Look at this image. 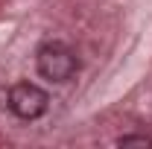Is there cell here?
Listing matches in <instances>:
<instances>
[{
	"label": "cell",
	"mask_w": 152,
	"mask_h": 149,
	"mask_svg": "<svg viewBox=\"0 0 152 149\" xmlns=\"http://www.w3.org/2000/svg\"><path fill=\"white\" fill-rule=\"evenodd\" d=\"M38 73L50 82H67L79 70V58L64 41H47L38 47Z\"/></svg>",
	"instance_id": "obj_1"
},
{
	"label": "cell",
	"mask_w": 152,
	"mask_h": 149,
	"mask_svg": "<svg viewBox=\"0 0 152 149\" xmlns=\"http://www.w3.org/2000/svg\"><path fill=\"white\" fill-rule=\"evenodd\" d=\"M9 111L20 117V120H38L41 114L47 111V105H50V96L44 88H38L32 82H18V85H12L9 88Z\"/></svg>",
	"instance_id": "obj_2"
},
{
	"label": "cell",
	"mask_w": 152,
	"mask_h": 149,
	"mask_svg": "<svg viewBox=\"0 0 152 149\" xmlns=\"http://www.w3.org/2000/svg\"><path fill=\"white\" fill-rule=\"evenodd\" d=\"M117 143L123 149H129V146H143L146 149V146H152V137H146V134H126V137H120Z\"/></svg>",
	"instance_id": "obj_3"
}]
</instances>
